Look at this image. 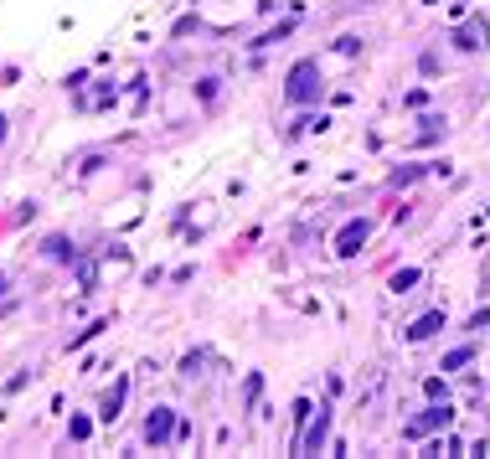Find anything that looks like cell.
I'll list each match as a JSON object with an SVG mask.
<instances>
[{"label":"cell","mask_w":490,"mask_h":459,"mask_svg":"<svg viewBox=\"0 0 490 459\" xmlns=\"http://www.w3.org/2000/svg\"><path fill=\"white\" fill-rule=\"evenodd\" d=\"M418 279H423L418 269H403V274H392V289H397V294H403V289H413V284H418Z\"/></svg>","instance_id":"cell-9"},{"label":"cell","mask_w":490,"mask_h":459,"mask_svg":"<svg viewBox=\"0 0 490 459\" xmlns=\"http://www.w3.org/2000/svg\"><path fill=\"white\" fill-rule=\"evenodd\" d=\"M325 433H330V413L320 408V413H315V423H310V433H305V439H295V454H320Z\"/></svg>","instance_id":"cell-3"},{"label":"cell","mask_w":490,"mask_h":459,"mask_svg":"<svg viewBox=\"0 0 490 459\" xmlns=\"http://www.w3.org/2000/svg\"><path fill=\"white\" fill-rule=\"evenodd\" d=\"M0 140H6V114H0Z\"/></svg>","instance_id":"cell-11"},{"label":"cell","mask_w":490,"mask_h":459,"mask_svg":"<svg viewBox=\"0 0 490 459\" xmlns=\"http://www.w3.org/2000/svg\"><path fill=\"white\" fill-rule=\"evenodd\" d=\"M449 418H454V413L434 403V408H423V418H413V423H408L403 433H408V439H423V433H429V428H449Z\"/></svg>","instance_id":"cell-2"},{"label":"cell","mask_w":490,"mask_h":459,"mask_svg":"<svg viewBox=\"0 0 490 459\" xmlns=\"http://www.w3.org/2000/svg\"><path fill=\"white\" fill-rule=\"evenodd\" d=\"M464 361H475V346H454V351L444 356V371H459Z\"/></svg>","instance_id":"cell-8"},{"label":"cell","mask_w":490,"mask_h":459,"mask_svg":"<svg viewBox=\"0 0 490 459\" xmlns=\"http://www.w3.org/2000/svg\"><path fill=\"white\" fill-rule=\"evenodd\" d=\"M170 428H175V413H170V408H155L150 418H145V439H150V444H165Z\"/></svg>","instance_id":"cell-4"},{"label":"cell","mask_w":490,"mask_h":459,"mask_svg":"<svg viewBox=\"0 0 490 459\" xmlns=\"http://www.w3.org/2000/svg\"><path fill=\"white\" fill-rule=\"evenodd\" d=\"M439 325H444V315H439V310H434V315H423V320H413V325H408V341H429Z\"/></svg>","instance_id":"cell-6"},{"label":"cell","mask_w":490,"mask_h":459,"mask_svg":"<svg viewBox=\"0 0 490 459\" xmlns=\"http://www.w3.org/2000/svg\"><path fill=\"white\" fill-rule=\"evenodd\" d=\"M367 232H372L367 222H351V227H346V232L336 237V253H346V258H351L356 248H362V243H367Z\"/></svg>","instance_id":"cell-5"},{"label":"cell","mask_w":490,"mask_h":459,"mask_svg":"<svg viewBox=\"0 0 490 459\" xmlns=\"http://www.w3.org/2000/svg\"><path fill=\"white\" fill-rule=\"evenodd\" d=\"M47 253H52V258H73V248L62 243V237H52V243H47Z\"/></svg>","instance_id":"cell-10"},{"label":"cell","mask_w":490,"mask_h":459,"mask_svg":"<svg viewBox=\"0 0 490 459\" xmlns=\"http://www.w3.org/2000/svg\"><path fill=\"white\" fill-rule=\"evenodd\" d=\"M284 98L289 103H315L320 98V62H295V73H289V83H284Z\"/></svg>","instance_id":"cell-1"},{"label":"cell","mask_w":490,"mask_h":459,"mask_svg":"<svg viewBox=\"0 0 490 459\" xmlns=\"http://www.w3.org/2000/svg\"><path fill=\"white\" fill-rule=\"evenodd\" d=\"M124 387H129V382H119V387H114V392L103 398V413H98L103 423H114V418H119V408H124Z\"/></svg>","instance_id":"cell-7"},{"label":"cell","mask_w":490,"mask_h":459,"mask_svg":"<svg viewBox=\"0 0 490 459\" xmlns=\"http://www.w3.org/2000/svg\"><path fill=\"white\" fill-rule=\"evenodd\" d=\"M0 294H6V274H0Z\"/></svg>","instance_id":"cell-12"}]
</instances>
